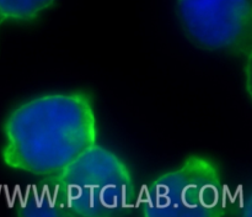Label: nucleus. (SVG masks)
<instances>
[{
    "label": "nucleus",
    "mask_w": 252,
    "mask_h": 217,
    "mask_svg": "<svg viewBox=\"0 0 252 217\" xmlns=\"http://www.w3.org/2000/svg\"><path fill=\"white\" fill-rule=\"evenodd\" d=\"M185 31L209 51L250 53L251 0H177Z\"/></svg>",
    "instance_id": "nucleus-4"
},
{
    "label": "nucleus",
    "mask_w": 252,
    "mask_h": 217,
    "mask_svg": "<svg viewBox=\"0 0 252 217\" xmlns=\"http://www.w3.org/2000/svg\"><path fill=\"white\" fill-rule=\"evenodd\" d=\"M2 150L9 167L48 177L97 143L91 99L81 91L37 96L20 104L4 125Z\"/></svg>",
    "instance_id": "nucleus-1"
},
{
    "label": "nucleus",
    "mask_w": 252,
    "mask_h": 217,
    "mask_svg": "<svg viewBox=\"0 0 252 217\" xmlns=\"http://www.w3.org/2000/svg\"><path fill=\"white\" fill-rule=\"evenodd\" d=\"M228 189L213 163L191 157L139 185L137 210L145 216H220L235 205Z\"/></svg>",
    "instance_id": "nucleus-3"
},
{
    "label": "nucleus",
    "mask_w": 252,
    "mask_h": 217,
    "mask_svg": "<svg viewBox=\"0 0 252 217\" xmlns=\"http://www.w3.org/2000/svg\"><path fill=\"white\" fill-rule=\"evenodd\" d=\"M139 185L111 150L95 145L59 173L47 177L44 199L57 214L121 215L137 210ZM34 199V200H38Z\"/></svg>",
    "instance_id": "nucleus-2"
},
{
    "label": "nucleus",
    "mask_w": 252,
    "mask_h": 217,
    "mask_svg": "<svg viewBox=\"0 0 252 217\" xmlns=\"http://www.w3.org/2000/svg\"><path fill=\"white\" fill-rule=\"evenodd\" d=\"M56 0H0V22H29L53 5Z\"/></svg>",
    "instance_id": "nucleus-5"
}]
</instances>
